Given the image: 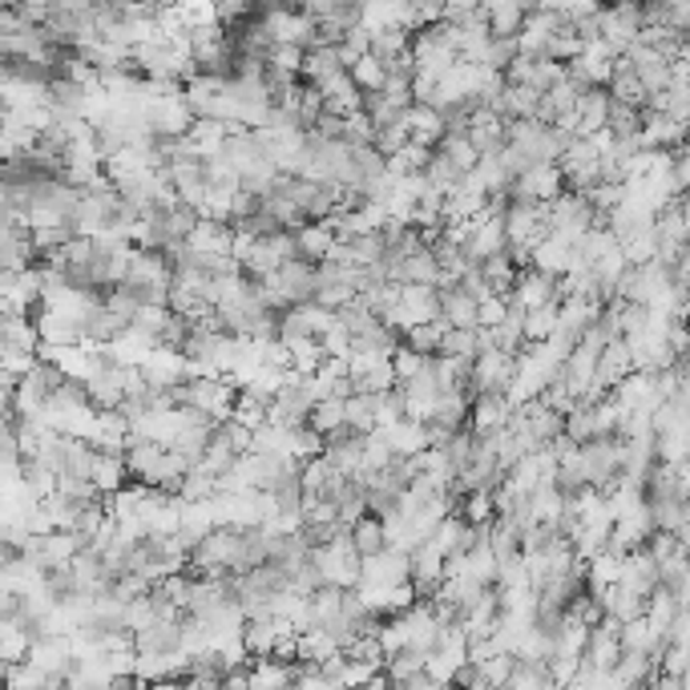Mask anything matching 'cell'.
I'll return each mask as SVG.
<instances>
[{
	"label": "cell",
	"instance_id": "cell-11",
	"mask_svg": "<svg viewBox=\"0 0 690 690\" xmlns=\"http://www.w3.org/2000/svg\"><path fill=\"white\" fill-rule=\"evenodd\" d=\"M312 424L319 428L323 436L335 433V428H344V424H347V400H339V396H327V400H319L312 408Z\"/></svg>",
	"mask_w": 690,
	"mask_h": 690
},
{
	"label": "cell",
	"instance_id": "cell-2",
	"mask_svg": "<svg viewBox=\"0 0 690 690\" xmlns=\"http://www.w3.org/2000/svg\"><path fill=\"white\" fill-rule=\"evenodd\" d=\"M517 379V356L501 352V347H489L480 352L477 364H473V388L480 392H509V384Z\"/></svg>",
	"mask_w": 690,
	"mask_h": 690
},
{
	"label": "cell",
	"instance_id": "cell-12",
	"mask_svg": "<svg viewBox=\"0 0 690 690\" xmlns=\"http://www.w3.org/2000/svg\"><path fill=\"white\" fill-rule=\"evenodd\" d=\"M347 424L359 428V433H372V428H376V392H356V396H347Z\"/></svg>",
	"mask_w": 690,
	"mask_h": 690
},
{
	"label": "cell",
	"instance_id": "cell-14",
	"mask_svg": "<svg viewBox=\"0 0 690 690\" xmlns=\"http://www.w3.org/2000/svg\"><path fill=\"white\" fill-rule=\"evenodd\" d=\"M170 315H174L170 303H142V307L134 312V327H142V332H150V335H162Z\"/></svg>",
	"mask_w": 690,
	"mask_h": 690
},
{
	"label": "cell",
	"instance_id": "cell-1",
	"mask_svg": "<svg viewBox=\"0 0 690 690\" xmlns=\"http://www.w3.org/2000/svg\"><path fill=\"white\" fill-rule=\"evenodd\" d=\"M428 319H440V287H433V283H404L396 327L408 332V327L428 323Z\"/></svg>",
	"mask_w": 690,
	"mask_h": 690
},
{
	"label": "cell",
	"instance_id": "cell-3",
	"mask_svg": "<svg viewBox=\"0 0 690 690\" xmlns=\"http://www.w3.org/2000/svg\"><path fill=\"white\" fill-rule=\"evenodd\" d=\"M513 416V400L509 392H480L477 400H473V416H468V424L477 428L480 436L485 433H497V428H505Z\"/></svg>",
	"mask_w": 690,
	"mask_h": 690
},
{
	"label": "cell",
	"instance_id": "cell-15",
	"mask_svg": "<svg viewBox=\"0 0 690 690\" xmlns=\"http://www.w3.org/2000/svg\"><path fill=\"white\" fill-rule=\"evenodd\" d=\"M319 339H323V352H327L332 359H347L352 352H356V339H352V332H347L344 323H335L332 332H323Z\"/></svg>",
	"mask_w": 690,
	"mask_h": 690
},
{
	"label": "cell",
	"instance_id": "cell-7",
	"mask_svg": "<svg viewBox=\"0 0 690 690\" xmlns=\"http://www.w3.org/2000/svg\"><path fill=\"white\" fill-rule=\"evenodd\" d=\"M295 239H300V258H307V263H323L335 246V231L327 223H303Z\"/></svg>",
	"mask_w": 690,
	"mask_h": 690
},
{
	"label": "cell",
	"instance_id": "cell-13",
	"mask_svg": "<svg viewBox=\"0 0 690 690\" xmlns=\"http://www.w3.org/2000/svg\"><path fill=\"white\" fill-rule=\"evenodd\" d=\"M477 332L480 327H448L440 352H445V356H480Z\"/></svg>",
	"mask_w": 690,
	"mask_h": 690
},
{
	"label": "cell",
	"instance_id": "cell-9",
	"mask_svg": "<svg viewBox=\"0 0 690 690\" xmlns=\"http://www.w3.org/2000/svg\"><path fill=\"white\" fill-rule=\"evenodd\" d=\"M557 315H561V300L546 303V307H534V312H525V339H529V344L549 339V335L557 332Z\"/></svg>",
	"mask_w": 690,
	"mask_h": 690
},
{
	"label": "cell",
	"instance_id": "cell-4",
	"mask_svg": "<svg viewBox=\"0 0 690 690\" xmlns=\"http://www.w3.org/2000/svg\"><path fill=\"white\" fill-rule=\"evenodd\" d=\"M440 319L448 327H480V300L465 287H440Z\"/></svg>",
	"mask_w": 690,
	"mask_h": 690
},
{
	"label": "cell",
	"instance_id": "cell-6",
	"mask_svg": "<svg viewBox=\"0 0 690 690\" xmlns=\"http://www.w3.org/2000/svg\"><path fill=\"white\" fill-rule=\"evenodd\" d=\"M352 541H356V549L364 557H376V554H384V549H392L388 525H384V517H376V513H364V517L352 525Z\"/></svg>",
	"mask_w": 690,
	"mask_h": 690
},
{
	"label": "cell",
	"instance_id": "cell-5",
	"mask_svg": "<svg viewBox=\"0 0 690 690\" xmlns=\"http://www.w3.org/2000/svg\"><path fill=\"white\" fill-rule=\"evenodd\" d=\"M199 255H231L234 246V223H219V219H202L186 239Z\"/></svg>",
	"mask_w": 690,
	"mask_h": 690
},
{
	"label": "cell",
	"instance_id": "cell-10",
	"mask_svg": "<svg viewBox=\"0 0 690 690\" xmlns=\"http://www.w3.org/2000/svg\"><path fill=\"white\" fill-rule=\"evenodd\" d=\"M392 368H396V379H400V384H408L413 376H420V372L433 368V356L416 352L413 344H400L396 347V356H392Z\"/></svg>",
	"mask_w": 690,
	"mask_h": 690
},
{
	"label": "cell",
	"instance_id": "cell-8",
	"mask_svg": "<svg viewBox=\"0 0 690 690\" xmlns=\"http://www.w3.org/2000/svg\"><path fill=\"white\" fill-rule=\"evenodd\" d=\"M445 332H448V323H445V319L416 323V327H408V332H404V344H413L416 352H424V356H440V344H445Z\"/></svg>",
	"mask_w": 690,
	"mask_h": 690
}]
</instances>
